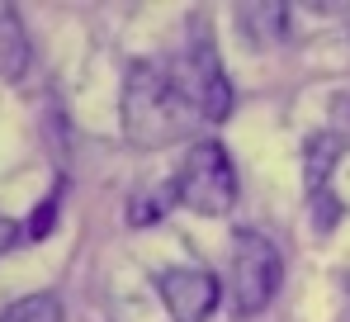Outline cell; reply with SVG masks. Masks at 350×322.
Here are the masks:
<instances>
[{
	"label": "cell",
	"instance_id": "6da1fadb",
	"mask_svg": "<svg viewBox=\"0 0 350 322\" xmlns=\"http://www.w3.org/2000/svg\"><path fill=\"white\" fill-rule=\"evenodd\" d=\"M204 119L175 90L166 62H133L123 76V133L133 147H166L180 143Z\"/></svg>",
	"mask_w": 350,
	"mask_h": 322
},
{
	"label": "cell",
	"instance_id": "7a4b0ae2",
	"mask_svg": "<svg viewBox=\"0 0 350 322\" xmlns=\"http://www.w3.org/2000/svg\"><path fill=\"white\" fill-rule=\"evenodd\" d=\"M171 190H175V199H180L185 209H194V214H204V218L228 214L237 204V171H232L228 147L213 143V138L194 143Z\"/></svg>",
	"mask_w": 350,
	"mask_h": 322
},
{
	"label": "cell",
	"instance_id": "3957f363",
	"mask_svg": "<svg viewBox=\"0 0 350 322\" xmlns=\"http://www.w3.org/2000/svg\"><path fill=\"white\" fill-rule=\"evenodd\" d=\"M166 71H171L175 90L185 95V105L194 109L204 123L228 119V109H232V86H228V76H223V66H218V57H213V43L185 48L180 57L166 62Z\"/></svg>",
	"mask_w": 350,
	"mask_h": 322
},
{
	"label": "cell",
	"instance_id": "277c9868",
	"mask_svg": "<svg viewBox=\"0 0 350 322\" xmlns=\"http://www.w3.org/2000/svg\"><path fill=\"white\" fill-rule=\"evenodd\" d=\"M280 280H284V261H280L275 242L265 232H237L232 237V299H237V308L246 318L260 313L275 299Z\"/></svg>",
	"mask_w": 350,
	"mask_h": 322
},
{
	"label": "cell",
	"instance_id": "5b68a950",
	"mask_svg": "<svg viewBox=\"0 0 350 322\" xmlns=\"http://www.w3.org/2000/svg\"><path fill=\"white\" fill-rule=\"evenodd\" d=\"M157 294L166 304L171 322H208V313L218 308V280L199 266H175L157 275Z\"/></svg>",
	"mask_w": 350,
	"mask_h": 322
},
{
	"label": "cell",
	"instance_id": "8992f818",
	"mask_svg": "<svg viewBox=\"0 0 350 322\" xmlns=\"http://www.w3.org/2000/svg\"><path fill=\"white\" fill-rule=\"evenodd\" d=\"M29 66V34L14 10H0V76H24Z\"/></svg>",
	"mask_w": 350,
	"mask_h": 322
},
{
	"label": "cell",
	"instance_id": "52a82bcc",
	"mask_svg": "<svg viewBox=\"0 0 350 322\" xmlns=\"http://www.w3.org/2000/svg\"><path fill=\"white\" fill-rule=\"evenodd\" d=\"M336 157H341V138H336V133H317V138L308 143V190H322V185H327Z\"/></svg>",
	"mask_w": 350,
	"mask_h": 322
},
{
	"label": "cell",
	"instance_id": "ba28073f",
	"mask_svg": "<svg viewBox=\"0 0 350 322\" xmlns=\"http://www.w3.org/2000/svg\"><path fill=\"white\" fill-rule=\"evenodd\" d=\"M0 322H62V299L57 294H29L19 304H10Z\"/></svg>",
	"mask_w": 350,
	"mask_h": 322
},
{
	"label": "cell",
	"instance_id": "9c48e42d",
	"mask_svg": "<svg viewBox=\"0 0 350 322\" xmlns=\"http://www.w3.org/2000/svg\"><path fill=\"white\" fill-rule=\"evenodd\" d=\"M19 237H24V227H19L14 218H5V214H0V256H5L10 247H19Z\"/></svg>",
	"mask_w": 350,
	"mask_h": 322
}]
</instances>
